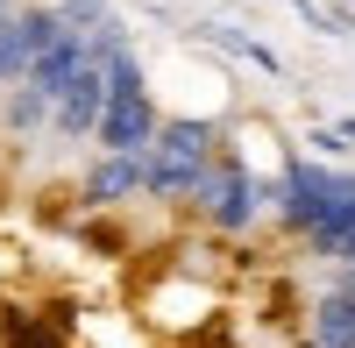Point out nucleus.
Here are the masks:
<instances>
[{"instance_id":"f257e3e1","label":"nucleus","mask_w":355,"mask_h":348,"mask_svg":"<svg viewBox=\"0 0 355 348\" xmlns=\"http://www.w3.org/2000/svg\"><path fill=\"white\" fill-rule=\"evenodd\" d=\"M214 128L206 121H164L150 142V199H192L199 178L214 171Z\"/></svg>"},{"instance_id":"f03ea898","label":"nucleus","mask_w":355,"mask_h":348,"mask_svg":"<svg viewBox=\"0 0 355 348\" xmlns=\"http://www.w3.org/2000/svg\"><path fill=\"white\" fill-rule=\"evenodd\" d=\"M192 207H199V220H214L220 235H242V227H256V214H263V185L249 178L242 157H214V171H206L199 192H192Z\"/></svg>"},{"instance_id":"7ed1b4c3","label":"nucleus","mask_w":355,"mask_h":348,"mask_svg":"<svg viewBox=\"0 0 355 348\" xmlns=\"http://www.w3.org/2000/svg\"><path fill=\"white\" fill-rule=\"evenodd\" d=\"M348 199H355V178L320 171V164L299 157V164L284 171V185H277V214H284V227H299V235H306L313 220H327L334 207H348Z\"/></svg>"},{"instance_id":"20e7f679","label":"nucleus","mask_w":355,"mask_h":348,"mask_svg":"<svg viewBox=\"0 0 355 348\" xmlns=\"http://www.w3.org/2000/svg\"><path fill=\"white\" fill-rule=\"evenodd\" d=\"M57 36H64V15H57V8H21V15H8V21H0V85H8V78L21 85L28 64H36Z\"/></svg>"},{"instance_id":"39448f33","label":"nucleus","mask_w":355,"mask_h":348,"mask_svg":"<svg viewBox=\"0 0 355 348\" xmlns=\"http://www.w3.org/2000/svg\"><path fill=\"white\" fill-rule=\"evenodd\" d=\"M85 64H93V36H71V28H64V36H57V43L36 57V64H28V78H21V85H36L43 100H64L71 85H78V71H85Z\"/></svg>"},{"instance_id":"423d86ee","label":"nucleus","mask_w":355,"mask_h":348,"mask_svg":"<svg viewBox=\"0 0 355 348\" xmlns=\"http://www.w3.org/2000/svg\"><path fill=\"white\" fill-rule=\"evenodd\" d=\"M142 192H150V157H100L93 178H85V199H93V207H128Z\"/></svg>"},{"instance_id":"0eeeda50","label":"nucleus","mask_w":355,"mask_h":348,"mask_svg":"<svg viewBox=\"0 0 355 348\" xmlns=\"http://www.w3.org/2000/svg\"><path fill=\"white\" fill-rule=\"evenodd\" d=\"M0 348H71V327L50 320V306H8L0 313Z\"/></svg>"},{"instance_id":"6e6552de","label":"nucleus","mask_w":355,"mask_h":348,"mask_svg":"<svg viewBox=\"0 0 355 348\" xmlns=\"http://www.w3.org/2000/svg\"><path fill=\"white\" fill-rule=\"evenodd\" d=\"M313 348H355V299L348 292H327L313 306V327H306Z\"/></svg>"},{"instance_id":"1a4fd4ad","label":"nucleus","mask_w":355,"mask_h":348,"mask_svg":"<svg viewBox=\"0 0 355 348\" xmlns=\"http://www.w3.org/2000/svg\"><path fill=\"white\" fill-rule=\"evenodd\" d=\"M0 121L15 135H36L43 121H57V100H43L36 85H8V100H0Z\"/></svg>"},{"instance_id":"9d476101","label":"nucleus","mask_w":355,"mask_h":348,"mask_svg":"<svg viewBox=\"0 0 355 348\" xmlns=\"http://www.w3.org/2000/svg\"><path fill=\"white\" fill-rule=\"evenodd\" d=\"M348 242H355V199L306 227V249H313V256H348Z\"/></svg>"},{"instance_id":"9b49d317","label":"nucleus","mask_w":355,"mask_h":348,"mask_svg":"<svg viewBox=\"0 0 355 348\" xmlns=\"http://www.w3.org/2000/svg\"><path fill=\"white\" fill-rule=\"evenodd\" d=\"M57 15H64L71 36H100V28L114 21V15H107V0H57Z\"/></svg>"},{"instance_id":"f8f14e48","label":"nucleus","mask_w":355,"mask_h":348,"mask_svg":"<svg viewBox=\"0 0 355 348\" xmlns=\"http://www.w3.org/2000/svg\"><path fill=\"white\" fill-rule=\"evenodd\" d=\"M334 292H348V299H355V263H341V277H334Z\"/></svg>"},{"instance_id":"ddd939ff","label":"nucleus","mask_w":355,"mask_h":348,"mask_svg":"<svg viewBox=\"0 0 355 348\" xmlns=\"http://www.w3.org/2000/svg\"><path fill=\"white\" fill-rule=\"evenodd\" d=\"M341 142H348V150H355V121H341Z\"/></svg>"},{"instance_id":"4468645a","label":"nucleus","mask_w":355,"mask_h":348,"mask_svg":"<svg viewBox=\"0 0 355 348\" xmlns=\"http://www.w3.org/2000/svg\"><path fill=\"white\" fill-rule=\"evenodd\" d=\"M306 348H313V341H306Z\"/></svg>"}]
</instances>
